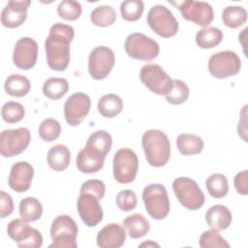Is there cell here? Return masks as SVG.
Listing matches in <instances>:
<instances>
[{
	"label": "cell",
	"mask_w": 248,
	"mask_h": 248,
	"mask_svg": "<svg viewBox=\"0 0 248 248\" xmlns=\"http://www.w3.org/2000/svg\"><path fill=\"white\" fill-rule=\"evenodd\" d=\"M75 37L72 26L64 23H54L45 41L46 57L48 67L57 72L67 69L70 62V44Z\"/></svg>",
	"instance_id": "cell-1"
},
{
	"label": "cell",
	"mask_w": 248,
	"mask_h": 248,
	"mask_svg": "<svg viewBox=\"0 0 248 248\" xmlns=\"http://www.w3.org/2000/svg\"><path fill=\"white\" fill-rule=\"evenodd\" d=\"M147 163L155 168L164 167L170 157V142L168 136L161 130L150 129L141 138Z\"/></svg>",
	"instance_id": "cell-2"
},
{
	"label": "cell",
	"mask_w": 248,
	"mask_h": 248,
	"mask_svg": "<svg viewBox=\"0 0 248 248\" xmlns=\"http://www.w3.org/2000/svg\"><path fill=\"white\" fill-rule=\"evenodd\" d=\"M78 227L75 220L67 214L58 215L51 223L49 248H76Z\"/></svg>",
	"instance_id": "cell-3"
},
{
	"label": "cell",
	"mask_w": 248,
	"mask_h": 248,
	"mask_svg": "<svg viewBox=\"0 0 248 248\" xmlns=\"http://www.w3.org/2000/svg\"><path fill=\"white\" fill-rule=\"evenodd\" d=\"M142 201L149 216L155 220L165 219L170 212L167 189L160 183L147 185L142 191Z\"/></svg>",
	"instance_id": "cell-4"
},
{
	"label": "cell",
	"mask_w": 248,
	"mask_h": 248,
	"mask_svg": "<svg viewBox=\"0 0 248 248\" xmlns=\"http://www.w3.org/2000/svg\"><path fill=\"white\" fill-rule=\"evenodd\" d=\"M172 190L178 202L189 210H198L204 204L205 198L198 183L190 177H178L172 182Z\"/></svg>",
	"instance_id": "cell-5"
},
{
	"label": "cell",
	"mask_w": 248,
	"mask_h": 248,
	"mask_svg": "<svg viewBox=\"0 0 248 248\" xmlns=\"http://www.w3.org/2000/svg\"><path fill=\"white\" fill-rule=\"evenodd\" d=\"M124 48L129 57L142 61H151L160 52L159 44L142 33L130 34L125 40Z\"/></svg>",
	"instance_id": "cell-6"
},
{
	"label": "cell",
	"mask_w": 248,
	"mask_h": 248,
	"mask_svg": "<svg viewBox=\"0 0 248 248\" xmlns=\"http://www.w3.org/2000/svg\"><path fill=\"white\" fill-rule=\"evenodd\" d=\"M114 179L121 184H128L135 180L139 170V159L135 151L130 148L118 149L112 160Z\"/></svg>",
	"instance_id": "cell-7"
},
{
	"label": "cell",
	"mask_w": 248,
	"mask_h": 248,
	"mask_svg": "<svg viewBox=\"0 0 248 248\" xmlns=\"http://www.w3.org/2000/svg\"><path fill=\"white\" fill-rule=\"evenodd\" d=\"M149 27L163 38H170L176 35L179 25L173 14L163 5H155L150 8L146 17Z\"/></svg>",
	"instance_id": "cell-8"
},
{
	"label": "cell",
	"mask_w": 248,
	"mask_h": 248,
	"mask_svg": "<svg viewBox=\"0 0 248 248\" xmlns=\"http://www.w3.org/2000/svg\"><path fill=\"white\" fill-rule=\"evenodd\" d=\"M207 68L213 78L224 79L238 74L241 68V60L234 51L223 50L210 56Z\"/></svg>",
	"instance_id": "cell-9"
},
{
	"label": "cell",
	"mask_w": 248,
	"mask_h": 248,
	"mask_svg": "<svg viewBox=\"0 0 248 248\" xmlns=\"http://www.w3.org/2000/svg\"><path fill=\"white\" fill-rule=\"evenodd\" d=\"M140 78L151 92L157 95L166 96L172 88L173 79L158 64H145L140 71Z\"/></svg>",
	"instance_id": "cell-10"
},
{
	"label": "cell",
	"mask_w": 248,
	"mask_h": 248,
	"mask_svg": "<svg viewBox=\"0 0 248 248\" xmlns=\"http://www.w3.org/2000/svg\"><path fill=\"white\" fill-rule=\"evenodd\" d=\"M31 141V134L27 128L4 130L0 135V153L11 158L22 153Z\"/></svg>",
	"instance_id": "cell-11"
},
{
	"label": "cell",
	"mask_w": 248,
	"mask_h": 248,
	"mask_svg": "<svg viewBox=\"0 0 248 248\" xmlns=\"http://www.w3.org/2000/svg\"><path fill=\"white\" fill-rule=\"evenodd\" d=\"M8 235L20 248H39L43 245V235L23 219H14L7 227Z\"/></svg>",
	"instance_id": "cell-12"
},
{
	"label": "cell",
	"mask_w": 248,
	"mask_h": 248,
	"mask_svg": "<svg viewBox=\"0 0 248 248\" xmlns=\"http://www.w3.org/2000/svg\"><path fill=\"white\" fill-rule=\"evenodd\" d=\"M115 63L114 52L106 46L93 48L88 57V72L96 80L106 78L111 72Z\"/></svg>",
	"instance_id": "cell-13"
},
{
	"label": "cell",
	"mask_w": 248,
	"mask_h": 248,
	"mask_svg": "<svg viewBox=\"0 0 248 248\" xmlns=\"http://www.w3.org/2000/svg\"><path fill=\"white\" fill-rule=\"evenodd\" d=\"M177 9H179L184 19L192 21L199 26L206 27L214 18L213 8L207 2L186 0L178 2Z\"/></svg>",
	"instance_id": "cell-14"
},
{
	"label": "cell",
	"mask_w": 248,
	"mask_h": 248,
	"mask_svg": "<svg viewBox=\"0 0 248 248\" xmlns=\"http://www.w3.org/2000/svg\"><path fill=\"white\" fill-rule=\"evenodd\" d=\"M91 108L90 97L83 92L71 95L64 104V116L70 126H78L87 116Z\"/></svg>",
	"instance_id": "cell-15"
},
{
	"label": "cell",
	"mask_w": 248,
	"mask_h": 248,
	"mask_svg": "<svg viewBox=\"0 0 248 248\" xmlns=\"http://www.w3.org/2000/svg\"><path fill=\"white\" fill-rule=\"evenodd\" d=\"M101 199L88 192H79L77 208L82 222L88 227H95L103 220V209L99 202Z\"/></svg>",
	"instance_id": "cell-16"
},
{
	"label": "cell",
	"mask_w": 248,
	"mask_h": 248,
	"mask_svg": "<svg viewBox=\"0 0 248 248\" xmlns=\"http://www.w3.org/2000/svg\"><path fill=\"white\" fill-rule=\"evenodd\" d=\"M38 58V44L30 37L20 38L15 46L13 62L18 69L29 70L36 65Z\"/></svg>",
	"instance_id": "cell-17"
},
{
	"label": "cell",
	"mask_w": 248,
	"mask_h": 248,
	"mask_svg": "<svg viewBox=\"0 0 248 248\" xmlns=\"http://www.w3.org/2000/svg\"><path fill=\"white\" fill-rule=\"evenodd\" d=\"M33 176V167L28 162L19 161L12 166L8 178V184L15 192L23 193L30 188Z\"/></svg>",
	"instance_id": "cell-18"
},
{
	"label": "cell",
	"mask_w": 248,
	"mask_h": 248,
	"mask_svg": "<svg viewBox=\"0 0 248 248\" xmlns=\"http://www.w3.org/2000/svg\"><path fill=\"white\" fill-rule=\"evenodd\" d=\"M29 0H11L1 12V23L8 28L19 27L27 17Z\"/></svg>",
	"instance_id": "cell-19"
},
{
	"label": "cell",
	"mask_w": 248,
	"mask_h": 248,
	"mask_svg": "<svg viewBox=\"0 0 248 248\" xmlns=\"http://www.w3.org/2000/svg\"><path fill=\"white\" fill-rule=\"evenodd\" d=\"M126 240L124 227L117 223H109L102 228L96 237L97 245L101 248H119Z\"/></svg>",
	"instance_id": "cell-20"
},
{
	"label": "cell",
	"mask_w": 248,
	"mask_h": 248,
	"mask_svg": "<svg viewBox=\"0 0 248 248\" xmlns=\"http://www.w3.org/2000/svg\"><path fill=\"white\" fill-rule=\"evenodd\" d=\"M106 157L84 147L77 156V168L82 173H94L104 167Z\"/></svg>",
	"instance_id": "cell-21"
},
{
	"label": "cell",
	"mask_w": 248,
	"mask_h": 248,
	"mask_svg": "<svg viewBox=\"0 0 248 248\" xmlns=\"http://www.w3.org/2000/svg\"><path fill=\"white\" fill-rule=\"evenodd\" d=\"M232 218L230 209L223 204L212 205L205 213V221L207 225L217 231L228 229L232 223Z\"/></svg>",
	"instance_id": "cell-22"
},
{
	"label": "cell",
	"mask_w": 248,
	"mask_h": 248,
	"mask_svg": "<svg viewBox=\"0 0 248 248\" xmlns=\"http://www.w3.org/2000/svg\"><path fill=\"white\" fill-rule=\"evenodd\" d=\"M46 161L50 169L55 171L65 170L71 161V152L64 144H55L47 152Z\"/></svg>",
	"instance_id": "cell-23"
},
{
	"label": "cell",
	"mask_w": 248,
	"mask_h": 248,
	"mask_svg": "<svg viewBox=\"0 0 248 248\" xmlns=\"http://www.w3.org/2000/svg\"><path fill=\"white\" fill-rule=\"evenodd\" d=\"M123 227L126 229L128 235L133 239L143 237L150 230L147 219L140 213H134L123 220Z\"/></svg>",
	"instance_id": "cell-24"
},
{
	"label": "cell",
	"mask_w": 248,
	"mask_h": 248,
	"mask_svg": "<svg viewBox=\"0 0 248 248\" xmlns=\"http://www.w3.org/2000/svg\"><path fill=\"white\" fill-rule=\"evenodd\" d=\"M203 140L201 137L194 134H180L176 138V146L178 151L185 156L196 155L202 151Z\"/></svg>",
	"instance_id": "cell-25"
},
{
	"label": "cell",
	"mask_w": 248,
	"mask_h": 248,
	"mask_svg": "<svg viewBox=\"0 0 248 248\" xmlns=\"http://www.w3.org/2000/svg\"><path fill=\"white\" fill-rule=\"evenodd\" d=\"M5 91L12 97L21 98L28 94L31 88L30 80L25 77L18 74L9 76L4 83Z\"/></svg>",
	"instance_id": "cell-26"
},
{
	"label": "cell",
	"mask_w": 248,
	"mask_h": 248,
	"mask_svg": "<svg viewBox=\"0 0 248 248\" xmlns=\"http://www.w3.org/2000/svg\"><path fill=\"white\" fill-rule=\"evenodd\" d=\"M111 145L112 139L110 134L105 130H98L89 136L85 147L107 157Z\"/></svg>",
	"instance_id": "cell-27"
},
{
	"label": "cell",
	"mask_w": 248,
	"mask_h": 248,
	"mask_svg": "<svg viewBox=\"0 0 248 248\" xmlns=\"http://www.w3.org/2000/svg\"><path fill=\"white\" fill-rule=\"evenodd\" d=\"M98 111L106 118H112L118 115L123 109L121 98L115 94H106L98 101Z\"/></svg>",
	"instance_id": "cell-28"
},
{
	"label": "cell",
	"mask_w": 248,
	"mask_h": 248,
	"mask_svg": "<svg viewBox=\"0 0 248 248\" xmlns=\"http://www.w3.org/2000/svg\"><path fill=\"white\" fill-rule=\"evenodd\" d=\"M19 215L26 222H35L43 215V205L38 199L26 197L19 202Z\"/></svg>",
	"instance_id": "cell-29"
},
{
	"label": "cell",
	"mask_w": 248,
	"mask_h": 248,
	"mask_svg": "<svg viewBox=\"0 0 248 248\" xmlns=\"http://www.w3.org/2000/svg\"><path fill=\"white\" fill-rule=\"evenodd\" d=\"M223 40V33L216 27H205L196 34V44L201 48H213Z\"/></svg>",
	"instance_id": "cell-30"
},
{
	"label": "cell",
	"mask_w": 248,
	"mask_h": 248,
	"mask_svg": "<svg viewBox=\"0 0 248 248\" xmlns=\"http://www.w3.org/2000/svg\"><path fill=\"white\" fill-rule=\"evenodd\" d=\"M222 20L229 28H238L246 23L247 11L241 6H228L222 12Z\"/></svg>",
	"instance_id": "cell-31"
},
{
	"label": "cell",
	"mask_w": 248,
	"mask_h": 248,
	"mask_svg": "<svg viewBox=\"0 0 248 248\" xmlns=\"http://www.w3.org/2000/svg\"><path fill=\"white\" fill-rule=\"evenodd\" d=\"M44 95L50 100H58L62 98L69 89L67 79L62 78H49L43 84Z\"/></svg>",
	"instance_id": "cell-32"
},
{
	"label": "cell",
	"mask_w": 248,
	"mask_h": 248,
	"mask_svg": "<svg viewBox=\"0 0 248 248\" xmlns=\"http://www.w3.org/2000/svg\"><path fill=\"white\" fill-rule=\"evenodd\" d=\"M91 22L99 27H108L116 20L115 10L111 6L101 5L96 7L90 14Z\"/></svg>",
	"instance_id": "cell-33"
},
{
	"label": "cell",
	"mask_w": 248,
	"mask_h": 248,
	"mask_svg": "<svg viewBox=\"0 0 248 248\" xmlns=\"http://www.w3.org/2000/svg\"><path fill=\"white\" fill-rule=\"evenodd\" d=\"M205 186L209 195L215 199L224 198L229 192L228 179L222 173L211 174L206 179Z\"/></svg>",
	"instance_id": "cell-34"
},
{
	"label": "cell",
	"mask_w": 248,
	"mask_h": 248,
	"mask_svg": "<svg viewBox=\"0 0 248 248\" xmlns=\"http://www.w3.org/2000/svg\"><path fill=\"white\" fill-rule=\"evenodd\" d=\"M144 10L141 0H125L120 5V14L126 21H137L140 18Z\"/></svg>",
	"instance_id": "cell-35"
},
{
	"label": "cell",
	"mask_w": 248,
	"mask_h": 248,
	"mask_svg": "<svg viewBox=\"0 0 248 248\" xmlns=\"http://www.w3.org/2000/svg\"><path fill=\"white\" fill-rule=\"evenodd\" d=\"M189 97V87L181 79L172 80L171 90L165 96L168 103L171 105H181Z\"/></svg>",
	"instance_id": "cell-36"
},
{
	"label": "cell",
	"mask_w": 248,
	"mask_h": 248,
	"mask_svg": "<svg viewBox=\"0 0 248 248\" xmlns=\"http://www.w3.org/2000/svg\"><path fill=\"white\" fill-rule=\"evenodd\" d=\"M1 115L3 120L7 123H17L23 119L25 109L20 103L10 101L2 106Z\"/></svg>",
	"instance_id": "cell-37"
},
{
	"label": "cell",
	"mask_w": 248,
	"mask_h": 248,
	"mask_svg": "<svg viewBox=\"0 0 248 248\" xmlns=\"http://www.w3.org/2000/svg\"><path fill=\"white\" fill-rule=\"evenodd\" d=\"M39 136L44 141H53L60 136L61 125L54 118H46L39 126Z\"/></svg>",
	"instance_id": "cell-38"
},
{
	"label": "cell",
	"mask_w": 248,
	"mask_h": 248,
	"mask_svg": "<svg viewBox=\"0 0 248 248\" xmlns=\"http://www.w3.org/2000/svg\"><path fill=\"white\" fill-rule=\"evenodd\" d=\"M82 13V8L79 2L74 0H63L57 6L58 16L69 21L77 20Z\"/></svg>",
	"instance_id": "cell-39"
},
{
	"label": "cell",
	"mask_w": 248,
	"mask_h": 248,
	"mask_svg": "<svg viewBox=\"0 0 248 248\" xmlns=\"http://www.w3.org/2000/svg\"><path fill=\"white\" fill-rule=\"evenodd\" d=\"M199 245L202 248L218 247V248H229L230 244L223 238L217 230H207L203 232L199 240Z\"/></svg>",
	"instance_id": "cell-40"
},
{
	"label": "cell",
	"mask_w": 248,
	"mask_h": 248,
	"mask_svg": "<svg viewBox=\"0 0 248 248\" xmlns=\"http://www.w3.org/2000/svg\"><path fill=\"white\" fill-rule=\"evenodd\" d=\"M116 205L122 211L134 210L138 204L137 195L132 190H122L120 191L115 199Z\"/></svg>",
	"instance_id": "cell-41"
},
{
	"label": "cell",
	"mask_w": 248,
	"mask_h": 248,
	"mask_svg": "<svg viewBox=\"0 0 248 248\" xmlns=\"http://www.w3.org/2000/svg\"><path fill=\"white\" fill-rule=\"evenodd\" d=\"M79 192L92 193L102 200L105 196L106 186H105V183L99 179H89L82 183Z\"/></svg>",
	"instance_id": "cell-42"
},
{
	"label": "cell",
	"mask_w": 248,
	"mask_h": 248,
	"mask_svg": "<svg viewBox=\"0 0 248 248\" xmlns=\"http://www.w3.org/2000/svg\"><path fill=\"white\" fill-rule=\"evenodd\" d=\"M14 211V202L12 197L5 191L0 192V216L6 218Z\"/></svg>",
	"instance_id": "cell-43"
},
{
	"label": "cell",
	"mask_w": 248,
	"mask_h": 248,
	"mask_svg": "<svg viewBox=\"0 0 248 248\" xmlns=\"http://www.w3.org/2000/svg\"><path fill=\"white\" fill-rule=\"evenodd\" d=\"M247 180H248V172L246 170H241L235 174L233 179V184L236 192L239 195L246 196L248 194Z\"/></svg>",
	"instance_id": "cell-44"
},
{
	"label": "cell",
	"mask_w": 248,
	"mask_h": 248,
	"mask_svg": "<svg viewBox=\"0 0 248 248\" xmlns=\"http://www.w3.org/2000/svg\"><path fill=\"white\" fill-rule=\"evenodd\" d=\"M246 116H247V106H244L241 112H240V118H239L238 126H237L238 135H239V137H241V139L244 141H247V137H246V134H247V125H246L247 119H246Z\"/></svg>",
	"instance_id": "cell-45"
},
{
	"label": "cell",
	"mask_w": 248,
	"mask_h": 248,
	"mask_svg": "<svg viewBox=\"0 0 248 248\" xmlns=\"http://www.w3.org/2000/svg\"><path fill=\"white\" fill-rule=\"evenodd\" d=\"M140 247H160V245L152 240H148V241H145V242H142L141 244L139 245Z\"/></svg>",
	"instance_id": "cell-46"
}]
</instances>
